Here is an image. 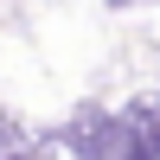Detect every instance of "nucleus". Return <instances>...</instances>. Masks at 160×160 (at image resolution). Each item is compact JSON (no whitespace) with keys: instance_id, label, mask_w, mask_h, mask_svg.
<instances>
[{"instance_id":"obj_3","label":"nucleus","mask_w":160,"mask_h":160,"mask_svg":"<svg viewBox=\"0 0 160 160\" xmlns=\"http://www.w3.org/2000/svg\"><path fill=\"white\" fill-rule=\"evenodd\" d=\"M7 160H51V148H45V141H32V148H13Z\"/></svg>"},{"instance_id":"obj_2","label":"nucleus","mask_w":160,"mask_h":160,"mask_svg":"<svg viewBox=\"0 0 160 160\" xmlns=\"http://www.w3.org/2000/svg\"><path fill=\"white\" fill-rule=\"evenodd\" d=\"M122 122H128V135H135V154L141 160H160V96L154 102H135Z\"/></svg>"},{"instance_id":"obj_1","label":"nucleus","mask_w":160,"mask_h":160,"mask_svg":"<svg viewBox=\"0 0 160 160\" xmlns=\"http://www.w3.org/2000/svg\"><path fill=\"white\" fill-rule=\"evenodd\" d=\"M71 148L83 154V160H141L128 122H122V115H102V109H83L71 122Z\"/></svg>"},{"instance_id":"obj_4","label":"nucleus","mask_w":160,"mask_h":160,"mask_svg":"<svg viewBox=\"0 0 160 160\" xmlns=\"http://www.w3.org/2000/svg\"><path fill=\"white\" fill-rule=\"evenodd\" d=\"M115 7H128V0H115Z\"/></svg>"}]
</instances>
